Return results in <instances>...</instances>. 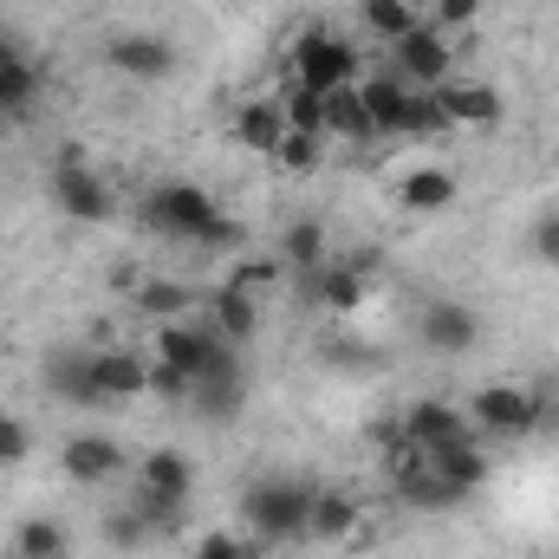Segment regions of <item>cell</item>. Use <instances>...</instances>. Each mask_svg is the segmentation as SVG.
Masks as SVG:
<instances>
[{
	"mask_svg": "<svg viewBox=\"0 0 559 559\" xmlns=\"http://www.w3.org/2000/svg\"><path fill=\"white\" fill-rule=\"evenodd\" d=\"M306 508H312V488L286 475H261L241 495V521L254 540H306Z\"/></svg>",
	"mask_w": 559,
	"mask_h": 559,
	"instance_id": "obj_1",
	"label": "cell"
},
{
	"mask_svg": "<svg viewBox=\"0 0 559 559\" xmlns=\"http://www.w3.org/2000/svg\"><path fill=\"white\" fill-rule=\"evenodd\" d=\"M215 215H222V209H215L209 189H195V182H156L138 209L143 235H169V241H202V228H209Z\"/></svg>",
	"mask_w": 559,
	"mask_h": 559,
	"instance_id": "obj_2",
	"label": "cell"
},
{
	"mask_svg": "<svg viewBox=\"0 0 559 559\" xmlns=\"http://www.w3.org/2000/svg\"><path fill=\"white\" fill-rule=\"evenodd\" d=\"M365 72H358V46L352 39H338V33H306L299 46H293V85L299 92H338V85H358Z\"/></svg>",
	"mask_w": 559,
	"mask_h": 559,
	"instance_id": "obj_3",
	"label": "cell"
},
{
	"mask_svg": "<svg viewBox=\"0 0 559 559\" xmlns=\"http://www.w3.org/2000/svg\"><path fill=\"white\" fill-rule=\"evenodd\" d=\"M468 423L481 436H527L540 423V397L527 384H481L475 404H468Z\"/></svg>",
	"mask_w": 559,
	"mask_h": 559,
	"instance_id": "obj_4",
	"label": "cell"
},
{
	"mask_svg": "<svg viewBox=\"0 0 559 559\" xmlns=\"http://www.w3.org/2000/svg\"><path fill=\"white\" fill-rule=\"evenodd\" d=\"M404 436L417 442L423 455H449V449H468V442H481V429L462 417L455 404H442V397H423L404 411Z\"/></svg>",
	"mask_w": 559,
	"mask_h": 559,
	"instance_id": "obj_5",
	"label": "cell"
},
{
	"mask_svg": "<svg viewBox=\"0 0 559 559\" xmlns=\"http://www.w3.org/2000/svg\"><path fill=\"white\" fill-rule=\"evenodd\" d=\"M52 202H59V215H72V222H111V215H118L111 182H105L98 169L72 163V156L52 169Z\"/></svg>",
	"mask_w": 559,
	"mask_h": 559,
	"instance_id": "obj_6",
	"label": "cell"
},
{
	"mask_svg": "<svg viewBox=\"0 0 559 559\" xmlns=\"http://www.w3.org/2000/svg\"><path fill=\"white\" fill-rule=\"evenodd\" d=\"M417 338L436 358H462V352L481 345V319H475V306H462V299H429L423 319H417Z\"/></svg>",
	"mask_w": 559,
	"mask_h": 559,
	"instance_id": "obj_7",
	"label": "cell"
},
{
	"mask_svg": "<svg viewBox=\"0 0 559 559\" xmlns=\"http://www.w3.org/2000/svg\"><path fill=\"white\" fill-rule=\"evenodd\" d=\"M449 66H455V59H449V39H442L429 20L391 46V72H397L404 85H423V92H436V85L449 79Z\"/></svg>",
	"mask_w": 559,
	"mask_h": 559,
	"instance_id": "obj_8",
	"label": "cell"
},
{
	"mask_svg": "<svg viewBox=\"0 0 559 559\" xmlns=\"http://www.w3.org/2000/svg\"><path fill=\"white\" fill-rule=\"evenodd\" d=\"M39 92H46V72H39L13 39H0V118H7V124H26L33 105H39Z\"/></svg>",
	"mask_w": 559,
	"mask_h": 559,
	"instance_id": "obj_9",
	"label": "cell"
},
{
	"mask_svg": "<svg viewBox=\"0 0 559 559\" xmlns=\"http://www.w3.org/2000/svg\"><path fill=\"white\" fill-rule=\"evenodd\" d=\"M105 59H111V72H124V79H138V85H156V79L176 72V46L156 39V33H118V39L105 46Z\"/></svg>",
	"mask_w": 559,
	"mask_h": 559,
	"instance_id": "obj_10",
	"label": "cell"
},
{
	"mask_svg": "<svg viewBox=\"0 0 559 559\" xmlns=\"http://www.w3.org/2000/svg\"><path fill=\"white\" fill-rule=\"evenodd\" d=\"M92 384H98L105 404H131V397L150 391V365L124 345H92Z\"/></svg>",
	"mask_w": 559,
	"mask_h": 559,
	"instance_id": "obj_11",
	"label": "cell"
},
{
	"mask_svg": "<svg viewBox=\"0 0 559 559\" xmlns=\"http://www.w3.org/2000/svg\"><path fill=\"white\" fill-rule=\"evenodd\" d=\"M59 462H66V475H72L79 488H105V481L124 475V449H118L111 436H66Z\"/></svg>",
	"mask_w": 559,
	"mask_h": 559,
	"instance_id": "obj_12",
	"label": "cell"
},
{
	"mask_svg": "<svg viewBox=\"0 0 559 559\" xmlns=\"http://www.w3.org/2000/svg\"><path fill=\"white\" fill-rule=\"evenodd\" d=\"M358 98H365V111H371V131H378V138H404L411 85H404L397 72H371V79H358Z\"/></svg>",
	"mask_w": 559,
	"mask_h": 559,
	"instance_id": "obj_13",
	"label": "cell"
},
{
	"mask_svg": "<svg viewBox=\"0 0 559 559\" xmlns=\"http://www.w3.org/2000/svg\"><path fill=\"white\" fill-rule=\"evenodd\" d=\"M46 391L66 397V404L98 411L105 397H98V384H92V345H79V352H52V365H46Z\"/></svg>",
	"mask_w": 559,
	"mask_h": 559,
	"instance_id": "obj_14",
	"label": "cell"
},
{
	"mask_svg": "<svg viewBox=\"0 0 559 559\" xmlns=\"http://www.w3.org/2000/svg\"><path fill=\"white\" fill-rule=\"evenodd\" d=\"M358 534V501L345 488H312V508H306V540H352Z\"/></svg>",
	"mask_w": 559,
	"mask_h": 559,
	"instance_id": "obj_15",
	"label": "cell"
},
{
	"mask_svg": "<svg viewBox=\"0 0 559 559\" xmlns=\"http://www.w3.org/2000/svg\"><path fill=\"white\" fill-rule=\"evenodd\" d=\"M449 124H501V92L495 85H462V79H442L436 85Z\"/></svg>",
	"mask_w": 559,
	"mask_h": 559,
	"instance_id": "obj_16",
	"label": "cell"
},
{
	"mask_svg": "<svg viewBox=\"0 0 559 559\" xmlns=\"http://www.w3.org/2000/svg\"><path fill=\"white\" fill-rule=\"evenodd\" d=\"M209 306H215V319H209V332H215V338H228V345H248V338H254V325H261L254 293H241V286H228V280H222Z\"/></svg>",
	"mask_w": 559,
	"mask_h": 559,
	"instance_id": "obj_17",
	"label": "cell"
},
{
	"mask_svg": "<svg viewBox=\"0 0 559 559\" xmlns=\"http://www.w3.org/2000/svg\"><path fill=\"white\" fill-rule=\"evenodd\" d=\"M189 404H195V411H202L209 423L241 417V404H248V378H241V365H235V371H215V378H195Z\"/></svg>",
	"mask_w": 559,
	"mask_h": 559,
	"instance_id": "obj_18",
	"label": "cell"
},
{
	"mask_svg": "<svg viewBox=\"0 0 559 559\" xmlns=\"http://www.w3.org/2000/svg\"><path fill=\"white\" fill-rule=\"evenodd\" d=\"M325 138L378 143V131H371V111H365V98H358V85H338V92H325Z\"/></svg>",
	"mask_w": 559,
	"mask_h": 559,
	"instance_id": "obj_19",
	"label": "cell"
},
{
	"mask_svg": "<svg viewBox=\"0 0 559 559\" xmlns=\"http://www.w3.org/2000/svg\"><path fill=\"white\" fill-rule=\"evenodd\" d=\"M280 261H286L293 274H319V267H325V222H319V215L286 222V235H280Z\"/></svg>",
	"mask_w": 559,
	"mask_h": 559,
	"instance_id": "obj_20",
	"label": "cell"
},
{
	"mask_svg": "<svg viewBox=\"0 0 559 559\" xmlns=\"http://www.w3.org/2000/svg\"><path fill=\"white\" fill-rule=\"evenodd\" d=\"M397 495L411 501V508H423V514H442V508H462L468 495H455L429 462H411V468H397Z\"/></svg>",
	"mask_w": 559,
	"mask_h": 559,
	"instance_id": "obj_21",
	"label": "cell"
},
{
	"mask_svg": "<svg viewBox=\"0 0 559 559\" xmlns=\"http://www.w3.org/2000/svg\"><path fill=\"white\" fill-rule=\"evenodd\" d=\"M235 138L248 143V150H261V156H274L280 138H286V111H280L274 98H254V105H241V111H235Z\"/></svg>",
	"mask_w": 559,
	"mask_h": 559,
	"instance_id": "obj_22",
	"label": "cell"
},
{
	"mask_svg": "<svg viewBox=\"0 0 559 559\" xmlns=\"http://www.w3.org/2000/svg\"><path fill=\"white\" fill-rule=\"evenodd\" d=\"M397 202H404L411 215H436V209H449V202H455V176H449V169H436V163H429V169H411V176L397 182Z\"/></svg>",
	"mask_w": 559,
	"mask_h": 559,
	"instance_id": "obj_23",
	"label": "cell"
},
{
	"mask_svg": "<svg viewBox=\"0 0 559 559\" xmlns=\"http://www.w3.org/2000/svg\"><path fill=\"white\" fill-rule=\"evenodd\" d=\"M138 481L143 488H163V495H189L195 488V462L182 449H150L138 462Z\"/></svg>",
	"mask_w": 559,
	"mask_h": 559,
	"instance_id": "obj_24",
	"label": "cell"
},
{
	"mask_svg": "<svg viewBox=\"0 0 559 559\" xmlns=\"http://www.w3.org/2000/svg\"><path fill=\"white\" fill-rule=\"evenodd\" d=\"M131 508L143 514V527L150 534H182V521H189V495H163V488H131Z\"/></svg>",
	"mask_w": 559,
	"mask_h": 559,
	"instance_id": "obj_25",
	"label": "cell"
},
{
	"mask_svg": "<svg viewBox=\"0 0 559 559\" xmlns=\"http://www.w3.org/2000/svg\"><path fill=\"white\" fill-rule=\"evenodd\" d=\"M455 495H475L481 481H488V455H481V442H468V449H449V455H423Z\"/></svg>",
	"mask_w": 559,
	"mask_h": 559,
	"instance_id": "obj_26",
	"label": "cell"
},
{
	"mask_svg": "<svg viewBox=\"0 0 559 559\" xmlns=\"http://www.w3.org/2000/svg\"><path fill=\"white\" fill-rule=\"evenodd\" d=\"M306 280H312V299L332 306V312H352V306L365 299V267H332V261H325L319 274H306Z\"/></svg>",
	"mask_w": 559,
	"mask_h": 559,
	"instance_id": "obj_27",
	"label": "cell"
},
{
	"mask_svg": "<svg viewBox=\"0 0 559 559\" xmlns=\"http://www.w3.org/2000/svg\"><path fill=\"white\" fill-rule=\"evenodd\" d=\"M189 306H195V293H189L182 280H138V312L143 319L169 325V319H182Z\"/></svg>",
	"mask_w": 559,
	"mask_h": 559,
	"instance_id": "obj_28",
	"label": "cell"
},
{
	"mask_svg": "<svg viewBox=\"0 0 559 559\" xmlns=\"http://www.w3.org/2000/svg\"><path fill=\"white\" fill-rule=\"evenodd\" d=\"M13 554H20V559H66V554H72V540H66V527H59V521L33 514V521H20V527H13Z\"/></svg>",
	"mask_w": 559,
	"mask_h": 559,
	"instance_id": "obj_29",
	"label": "cell"
},
{
	"mask_svg": "<svg viewBox=\"0 0 559 559\" xmlns=\"http://www.w3.org/2000/svg\"><path fill=\"white\" fill-rule=\"evenodd\" d=\"M365 26H371L384 46H397L404 33H417L423 26V13L411 7V0H365Z\"/></svg>",
	"mask_w": 559,
	"mask_h": 559,
	"instance_id": "obj_30",
	"label": "cell"
},
{
	"mask_svg": "<svg viewBox=\"0 0 559 559\" xmlns=\"http://www.w3.org/2000/svg\"><path fill=\"white\" fill-rule=\"evenodd\" d=\"M280 111H286V131H306V138H325V98L319 92H286L280 98Z\"/></svg>",
	"mask_w": 559,
	"mask_h": 559,
	"instance_id": "obj_31",
	"label": "cell"
},
{
	"mask_svg": "<svg viewBox=\"0 0 559 559\" xmlns=\"http://www.w3.org/2000/svg\"><path fill=\"white\" fill-rule=\"evenodd\" d=\"M436 131H455V124H449V111H442V98H436V92H423V85H411L404 138H436Z\"/></svg>",
	"mask_w": 559,
	"mask_h": 559,
	"instance_id": "obj_32",
	"label": "cell"
},
{
	"mask_svg": "<svg viewBox=\"0 0 559 559\" xmlns=\"http://www.w3.org/2000/svg\"><path fill=\"white\" fill-rule=\"evenodd\" d=\"M189 391H195V378H189V371H176L169 358H156V365H150V397H163V404H189Z\"/></svg>",
	"mask_w": 559,
	"mask_h": 559,
	"instance_id": "obj_33",
	"label": "cell"
},
{
	"mask_svg": "<svg viewBox=\"0 0 559 559\" xmlns=\"http://www.w3.org/2000/svg\"><path fill=\"white\" fill-rule=\"evenodd\" d=\"M319 143H325V138H306V131H286V138H280V150H274V163H280V169H293V176H306V169L319 163Z\"/></svg>",
	"mask_w": 559,
	"mask_h": 559,
	"instance_id": "obj_34",
	"label": "cell"
},
{
	"mask_svg": "<svg viewBox=\"0 0 559 559\" xmlns=\"http://www.w3.org/2000/svg\"><path fill=\"white\" fill-rule=\"evenodd\" d=\"M475 20H481V0H429L436 33H455V26H475Z\"/></svg>",
	"mask_w": 559,
	"mask_h": 559,
	"instance_id": "obj_35",
	"label": "cell"
},
{
	"mask_svg": "<svg viewBox=\"0 0 559 559\" xmlns=\"http://www.w3.org/2000/svg\"><path fill=\"white\" fill-rule=\"evenodd\" d=\"M527 254H534L540 267H559V209H547V215L534 222V235H527Z\"/></svg>",
	"mask_w": 559,
	"mask_h": 559,
	"instance_id": "obj_36",
	"label": "cell"
},
{
	"mask_svg": "<svg viewBox=\"0 0 559 559\" xmlns=\"http://www.w3.org/2000/svg\"><path fill=\"white\" fill-rule=\"evenodd\" d=\"M105 540H111V547H143L150 527H143L138 508H118V514H105Z\"/></svg>",
	"mask_w": 559,
	"mask_h": 559,
	"instance_id": "obj_37",
	"label": "cell"
},
{
	"mask_svg": "<svg viewBox=\"0 0 559 559\" xmlns=\"http://www.w3.org/2000/svg\"><path fill=\"white\" fill-rule=\"evenodd\" d=\"M195 248H209V254H222V248H228V254H235V248H248V228H241V222H228V215H215V222L202 228V241H195Z\"/></svg>",
	"mask_w": 559,
	"mask_h": 559,
	"instance_id": "obj_38",
	"label": "cell"
},
{
	"mask_svg": "<svg viewBox=\"0 0 559 559\" xmlns=\"http://www.w3.org/2000/svg\"><path fill=\"white\" fill-rule=\"evenodd\" d=\"M26 449H33V436H26V423L7 417L0 411V468H13V462H26Z\"/></svg>",
	"mask_w": 559,
	"mask_h": 559,
	"instance_id": "obj_39",
	"label": "cell"
},
{
	"mask_svg": "<svg viewBox=\"0 0 559 559\" xmlns=\"http://www.w3.org/2000/svg\"><path fill=\"white\" fill-rule=\"evenodd\" d=\"M274 280H280V261H241V267H228V286H241V293H261Z\"/></svg>",
	"mask_w": 559,
	"mask_h": 559,
	"instance_id": "obj_40",
	"label": "cell"
},
{
	"mask_svg": "<svg viewBox=\"0 0 559 559\" xmlns=\"http://www.w3.org/2000/svg\"><path fill=\"white\" fill-rule=\"evenodd\" d=\"M195 559H248V540H235V534H202V540H195Z\"/></svg>",
	"mask_w": 559,
	"mask_h": 559,
	"instance_id": "obj_41",
	"label": "cell"
},
{
	"mask_svg": "<svg viewBox=\"0 0 559 559\" xmlns=\"http://www.w3.org/2000/svg\"><path fill=\"white\" fill-rule=\"evenodd\" d=\"M13 559H20V554H13Z\"/></svg>",
	"mask_w": 559,
	"mask_h": 559,
	"instance_id": "obj_42",
	"label": "cell"
}]
</instances>
